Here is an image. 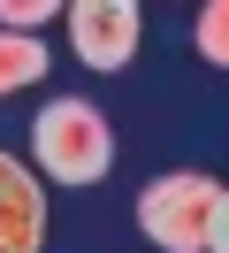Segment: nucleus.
Listing matches in <instances>:
<instances>
[{
	"label": "nucleus",
	"instance_id": "nucleus-1",
	"mask_svg": "<svg viewBox=\"0 0 229 253\" xmlns=\"http://www.w3.org/2000/svg\"><path fill=\"white\" fill-rule=\"evenodd\" d=\"M31 146H38V169L54 184H99L115 161V130L92 100H46L31 123Z\"/></svg>",
	"mask_w": 229,
	"mask_h": 253
},
{
	"label": "nucleus",
	"instance_id": "nucleus-2",
	"mask_svg": "<svg viewBox=\"0 0 229 253\" xmlns=\"http://www.w3.org/2000/svg\"><path fill=\"white\" fill-rule=\"evenodd\" d=\"M214 176L176 169V176H153L137 192V230L153 238L161 253H206V222H214Z\"/></svg>",
	"mask_w": 229,
	"mask_h": 253
},
{
	"label": "nucleus",
	"instance_id": "nucleus-3",
	"mask_svg": "<svg viewBox=\"0 0 229 253\" xmlns=\"http://www.w3.org/2000/svg\"><path fill=\"white\" fill-rule=\"evenodd\" d=\"M69 46H76V62L84 69H130V54H137V8L130 0H76L69 8Z\"/></svg>",
	"mask_w": 229,
	"mask_h": 253
},
{
	"label": "nucleus",
	"instance_id": "nucleus-4",
	"mask_svg": "<svg viewBox=\"0 0 229 253\" xmlns=\"http://www.w3.org/2000/svg\"><path fill=\"white\" fill-rule=\"evenodd\" d=\"M0 253H46V192L15 154H0Z\"/></svg>",
	"mask_w": 229,
	"mask_h": 253
},
{
	"label": "nucleus",
	"instance_id": "nucleus-5",
	"mask_svg": "<svg viewBox=\"0 0 229 253\" xmlns=\"http://www.w3.org/2000/svg\"><path fill=\"white\" fill-rule=\"evenodd\" d=\"M46 77V39H23V31H0V100L23 92V84Z\"/></svg>",
	"mask_w": 229,
	"mask_h": 253
},
{
	"label": "nucleus",
	"instance_id": "nucleus-6",
	"mask_svg": "<svg viewBox=\"0 0 229 253\" xmlns=\"http://www.w3.org/2000/svg\"><path fill=\"white\" fill-rule=\"evenodd\" d=\"M191 46L206 54L214 69H229V0H206V8H198V31H191Z\"/></svg>",
	"mask_w": 229,
	"mask_h": 253
},
{
	"label": "nucleus",
	"instance_id": "nucleus-7",
	"mask_svg": "<svg viewBox=\"0 0 229 253\" xmlns=\"http://www.w3.org/2000/svg\"><path fill=\"white\" fill-rule=\"evenodd\" d=\"M46 16H61V0H0V31L38 39V23H46Z\"/></svg>",
	"mask_w": 229,
	"mask_h": 253
},
{
	"label": "nucleus",
	"instance_id": "nucleus-8",
	"mask_svg": "<svg viewBox=\"0 0 229 253\" xmlns=\"http://www.w3.org/2000/svg\"><path fill=\"white\" fill-rule=\"evenodd\" d=\"M206 253H229V184L214 192V222H206Z\"/></svg>",
	"mask_w": 229,
	"mask_h": 253
}]
</instances>
